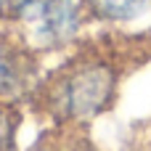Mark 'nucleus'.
<instances>
[{
	"label": "nucleus",
	"instance_id": "1",
	"mask_svg": "<svg viewBox=\"0 0 151 151\" xmlns=\"http://www.w3.org/2000/svg\"><path fill=\"white\" fill-rule=\"evenodd\" d=\"M122 74L125 50L114 35L82 40L53 72L40 77L27 104L56 125H88L114 106Z\"/></svg>",
	"mask_w": 151,
	"mask_h": 151
},
{
	"label": "nucleus",
	"instance_id": "2",
	"mask_svg": "<svg viewBox=\"0 0 151 151\" xmlns=\"http://www.w3.org/2000/svg\"><path fill=\"white\" fill-rule=\"evenodd\" d=\"M88 16L82 0H19L8 29L40 58L69 53L82 42Z\"/></svg>",
	"mask_w": 151,
	"mask_h": 151
},
{
	"label": "nucleus",
	"instance_id": "3",
	"mask_svg": "<svg viewBox=\"0 0 151 151\" xmlns=\"http://www.w3.org/2000/svg\"><path fill=\"white\" fill-rule=\"evenodd\" d=\"M40 61L8 27H0V98L27 104L42 77Z\"/></svg>",
	"mask_w": 151,
	"mask_h": 151
},
{
	"label": "nucleus",
	"instance_id": "4",
	"mask_svg": "<svg viewBox=\"0 0 151 151\" xmlns=\"http://www.w3.org/2000/svg\"><path fill=\"white\" fill-rule=\"evenodd\" d=\"M88 24L104 29H125L151 13V0H82Z\"/></svg>",
	"mask_w": 151,
	"mask_h": 151
},
{
	"label": "nucleus",
	"instance_id": "5",
	"mask_svg": "<svg viewBox=\"0 0 151 151\" xmlns=\"http://www.w3.org/2000/svg\"><path fill=\"white\" fill-rule=\"evenodd\" d=\"M19 127H21V106L16 101L0 98V151L19 149Z\"/></svg>",
	"mask_w": 151,
	"mask_h": 151
},
{
	"label": "nucleus",
	"instance_id": "6",
	"mask_svg": "<svg viewBox=\"0 0 151 151\" xmlns=\"http://www.w3.org/2000/svg\"><path fill=\"white\" fill-rule=\"evenodd\" d=\"M16 5L19 0H0V27H8L13 13H16Z\"/></svg>",
	"mask_w": 151,
	"mask_h": 151
}]
</instances>
